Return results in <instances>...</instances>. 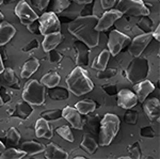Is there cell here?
Segmentation results:
<instances>
[{
  "mask_svg": "<svg viewBox=\"0 0 160 159\" xmlns=\"http://www.w3.org/2000/svg\"><path fill=\"white\" fill-rule=\"evenodd\" d=\"M97 20L95 15L79 16L68 25V30L89 48L96 47L99 44V32L95 29Z\"/></svg>",
  "mask_w": 160,
  "mask_h": 159,
  "instance_id": "cell-1",
  "label": "cell"
},
{
  "mask_svg": "<svg viewBox=\"0 0 160 159\" xmlns=\"http://www.w3.org/2000/svg\"><path fill=\"white\" fill-rule=\"evenodd\" d=\"M66 86L75 96H82L94 89V83L90 79L88 72L81 66H76L66 77Z\"/></svg>",
  "mask_w": 160,
  "mask_h": 159,
  "instance_id": "cell-2",
  "label": "cell"
},
{
  "mask_svg": "<svg viewBox=\"0 0 160 159\" xmlns=\"http://www.w3.org/2000/svg\"><path fill=\"white\" fill-rule=\"evenodd\" d=\"M121 121L118 115L112 113H107L100 120L99 124V145L108 147L120 130Z\"/></svg>",
  "mask_w": 160,
  "mask_h": 159,
  "instance_id": "cell-3",
  "label": "cell"
},
{
  "mask_svg": "<svg viewBox=\"0 0 160 159\" xmlns=\"http://www.w3.org/2000/svg\"><path fill=\"white\" fill-rule=\"evenodd\" d=\"M149 70H151V66H149L148 59L136 57L130 62L126 71L127 79L133 84L145 80L149 74Z\"/></svg>",
  "mask_w": 160,
  "mask_h": 159,
  "instance_id": "cell-4",
  "label": "cell"
},
{
  "mask_svg": "<svg viewBox=\"0 0 160 159\" xmlns=\"http://www.w3.org/2000/svg\"><path fill=\"white\" fill-rule=\"evenodd\" d=\"M45 86L34 79L29 81L24 88L22 99L32 106H42L45 102Z\"/></svg>",
  "mask_w": 160,
  "mask_h": 159,
  "instance_id": "cell-5",
  "label": "cell"
},
{
  "mask_svg": "<svg viewBox=\"0 0 160 159\" xmlns=\"http://www.w3.org/2000/svg\"><path fill=\"white\" fill-rule=\"evenodd\" d=\"M117 10L122 14H129L133 16H148L149 10L144 4L143 0H120Z\"/></svg>",
  "mask_w": 160,
  "mask_h": 159,
  "instance_id": "cell-6",
  "label": "cell"
},
{
  "mask_svg": "<svg viewBox=\"0 0 160 159\" xmlns=\"http://www.w3.org/2000/svg\"><path fill=\"white\" fill-rule=\"evenodd\" d=\"M40 30L42 35L51 34V33L61 32V22L53 12H46L41 17H38Z\"/></svg>",
  "mask_w": 160,
  "mask_h": 159,
  "instance_id": "cell-7",
  "label": "cell"
},
{
  "mask_svg": "<svg viewBox=\"0 0 160 159\" xmlns=\"http://www.w3.org/2000/svg\"><path fill=\"white\" fill-rule=\"evenodd\" d=\"M130 43V37L118 30H112L108 37V50L111 56H117L127 44Z\"/></svg>",
  "mask_w": 160,
  "mask_h": 159,
  "instance_id": "cell-8",
  "label": "cell"
},
{
  "mask_svg": "<svg viewBox=\"0 0 160 159\" xmlns=\"http://www.w3.org/2000/svg\"><path fill=\"white\" fill-rule=\"evenodd\" d=\"M15 15L19 18L20 22L25 26H28L31 22L38 19V15L34 12L26 0H20L15 7Z\"/></svg>",
  "mask_w": 160,
  "mask_h": 159,
  "instance_id": "cell-9",
  "label": "cell"
},
{
  "mask_svg": "<svg viewBox=\"0 0 160 159\" xmlns=\"http://www.w3.org/2000/svg\"><path fill=\"white\" fill-rule=\"evenodd\" d=\"M152 38H153L152 32H145L143 34L137 35L132 40V42L130 43V46L128 48V52L135 58L140 57L144 49L148 47V45L152 41Z\"/></svg>",
  "mask_w": 160,
  "mask_h": 159,
  "instance_id": "cell-10",
  "label": "cell"
},
{
  "mask_svg": "<svg viewBox=\"0 0 160 159\" xmlns=\"http://www.w3.org/2000/svg\"><path fill=\"white\" fill-rule=\"evenodd\" d=\"M123 16V14L118 10H108L104 14L102 15V17L97 20V24L95 26L96 31L102 32L108 30L111 26H113L118 19H120Z\"/></svg>",
  "mask_w": 160,
  "mask_h": 159,
  "instance_id": "cell-11",
  "label": "cell"
},
{
  "mask_svg": "<svg viewBox=\"0 0 160 159\" xmlns=\"http://www.w3.org/2000/svg\"><path fill=\"white\" fill-rule=\"evenodd\" d=\"M138 104V97L132 91L122 89L118 92V106L123 109H131Z\"/></svg>",
  "mask_w": 160,
  "mask_h": 159,
  "instance_id": "cell-12",
  "label": "cell"
},
{
  "mask_svg": "<svg viewBox=\"0 0 160 159\" xmlns=\"http://www.w3.org/2000/svg\"><path fill=\"white\" fill-rule=\"evenodd\" d=\"M62 117L65 119L75 129H83V122H82L81 119V114L79 113L78 110L75 107L68 106L64 109H62Z\"/></svg>",
  "mask_w": 160,
  "mask_h": 159,
  "instance_id": "cell-13",
  "label": "cell"
},
{
  "mask_svg": "<svg viewBox=\"0 0 160 159\" xmlns=\"http://www.w3.org/2000/svg\"><path fill=\"white\" fill-rule=\"evenodd\" d=\"M133 90H135V94L138 97V102H143L145 98L148 97L152 92H154L155 86L153 82L149 80H142L140 82H137L133 86Z\"/></svg>",
  "mask_w": 160,
  "mask_h": 159,
  "instance_id": "cell-14",
  "label": "cell"
},
{
  "mask_svg": "<svg viewBox=\"0 0 160 159\" xmlns=\"http://www.w3.org/2000/svg\"><path fill=\"white\" fill-rule=\"evenodd\" d=\"M35 136L38 138H42V139H47L49 140L53 137V129L50 126V124L48 123L47 120H45L44 117H40L35 123Z\"/></svg>",
  "mask_w": 160,
  "mask_h": 159,
  "instance_id": "cell-15",
  "label": "cell"
},
{
  "mask_svg": "<svg viewBox=\"0 0 160 159\" xmlns=\"http://www.w3.org/2000/svg\"><path fill=\"white\" fill-rule=\"evenodd\" d=\"M143 110L149 120L153 122H158L160 117V102L157 98H151L143 104Z\"/></svg>",
  "mask_w": 160,
  "mask_h": 159,
  "instance_id": "cell-16",
  "label": "cell"
},
{
  "mask_svg": "<svg viewBox=\"0 0 160 159\" xmlns=\"http://www.w3.org/2000/svg\"><path fill=\"white\" fill-rule=\"evenodd\" d=\"M44 156L47 159H68L69 157L68 153L56 143H49L46 145L44 150Z\"/></svg>",
  "mask_w": 160,
  "mask_h": 159,
  "instance_id": "cell-17",
  "label": "cell"
},
{
  "mask_svg": "<svg viewBox=\"0 0 160 159\" xmlns=\"http://www.w3.org/2000/svg\"><path fill=\"white\" fill-rule=\"evenodd\" d=\"M62 41H63V35H62L61 32L51 33V34L45 35V37H44L42 42L43 50L45 52H49L50 50L55 49L59 44H61Z\"/></svg>",
  "mask_w": 160,
  "mask_h": 159,
  "instance_id": "cell-18",
  "label": "cell"
},
{
  "mask_svg": "<svg viewBox=\"0 0 160 159\" xmlns=\"http://www.w3.org/2000/svg\"><path fill=\"white\" fill-rule=\"evenodd\" d=\"M38 67H40V61H38V59L35 57H30L25 62L24 65H22V72H20V77L24 79L30 78L38 70Z\"/></svg>",
  "mask_w": 160,
  "mask_h": 159,
  "instance_id": "cell-19",
  "label": "cell"
},
{
  "mask_svg": "<svg viewBox=\"0 0 160 159\" xmlns=\"http://www.w3.org/2000/svg\"><path fill=\"white\" fill-rule=\"evenodd\" d=\"M16 33L15 27L9 22H1L0 24V46H4L12 40Z\"/></svg>",
  "mask_w": 160,
  "mask_h": 159,
  "instance_id": "cell-20",
  "label": "cell"
},
{
  "mask_svg": "<svg viewBox=\"0 0 160 159\" xmlns=\"http://www.w3.org/2000/svg\"><path fill=\"white\" fill-rule=\"evenodd\" d=\"M14 112L15 113H13L14 117H19V119L26 120V119H28L31 114H32L33 106L32 105H30L29 102H27L26 101L22 99V101H20L16 104V106H15V108H14Z\"/></svg>",
  "mask_w": 160,
  "mask_h": 159,
  "instance_id": "cell-21",
  "label": "cell"
},
{
  "mask_svg": "<svg viewBox=\"0 0 160 159\" xmlns=\"http://www.w3.org/2000/svg\"><path fill=\"white\" fill-rule=\"evenodd\" d=\"M20 150L24 151L27 155L33 156L43 153L45 150V145H43L42 143L38 142V141H26L20 145Z\"/></svg>",
  "mask_w": 160,
  "mask_h": 159,
  "instance_id": "cell-22",
  "label": "cell"
},
{
  "mask_svg": "<svg viewBox=\"0 0 160 159\" xmlns=\"http://www.w3.org/2000/svg\"><path fill=\"white\" fill-rule=\"evenodd\" d=\"M110 57H111V55H110L109 50L108 49L102 50L99 52V55L94 59V61H93V63L91 65L92 68L98 72L107 68V64H108V61H109Z\"/></svg>",
  "mask_w": 160,
  "mask_h": 159,
  "instance_id": "cell-23",
  "label": "cell"
},
{
  "mask_svg": "<svg viewBox=\"0 0 160 159\" xmlns=\"http://www.w3.org/2000/svg\"><path fill=\"white\" fill-rule=\"evenodd\" d=\"M61 81V76L59 75L58 72L56 71H51V72H48L44 75L42 78H41V81L40 82L45 86V88H55V87L59 86Z\"/></svg>",
  "mask_w": 160,
  "mask_h": 159,
  "instance_id": "cell-24",
  "label": "cell"
},
{
  "mask_svg": "<svg viewBox=\"0 0 160 159\" xmlns=\"http://www.w3.org/2000/svg\"><path fill=\"white\" fill-rule=\"evenodd\" d=\"M88 46L83 43H76V49H77V58L76 63L81 64V65H88L90 57V50L88 49Z\"/></svg>",
  "mask_w": 160,
  "mask_h": 159,
  "instance_id": "cell-25",
  "label": "cell"
},
{
  "mask_svg": "<svg viewBox=\"0 0 160 159\" xmlns=\"http://www.w3.org/2000/svg\"><path fill=\"white\" fill-rule=\"evenodd\" d=\"M2 81L8 87H12V88H19V81L17 79L16 75H15L14 71L12 68L8 67L4 68L2 72Z\"/></svg>",
  "mask_w": 160,
  "mask_h": 159,
  "instance_id": "cell-26",
  "label": "cell"
},
{
  "mask_svg": "<svg viewBox=\"0 0 160 159\" xmlns=\"http://www.w3.org/2000/svg\"><path fill=\"white\" fill-rule=\"evenodd\" d=\"M75 108L78 110L80 114L87 115L96 109V104L95 102L91 101V99H83V101H79L78 102L75 104Z\"/></svg>",
  "mask_w": 160,
  "mask_h": 159,
  "instance_id": "cell-27",
  "label": "cell"
},
{
  "mask_svg": "<svg viewBox=\"0 0 160 159\" xmlns=\"http://www.w3.org/2000/svg\"><path fill=\"white\" fill-rule=\"evenodd\" d=\"M68 89L63 88V87H55V88H51L49 91V97L53 101H65L69 97Z\"/></svg>",
  "mask_w": 160,
  "mask_h": 159,
  "instance_id": "cell-28",
  "label": "cell"
},
{
  "mask_svg": "<svg viewBox=\"0 0 160 159\" xmlns=\"http://www.w3.org/2000/svg\"><path fill=\"white\" fill-rule=\"evenodd\" d=\"M80 147L83 148L84 151H87L89 154H94L98 148V144L95 141V139L93 137H91L90 135H84L83 139H82L81 143H80Z\"/></svg>",
  "mask_w": 160,
  "mask_h": 159,
  "instance_id": "cell-29",
  "label": "cell"
},
{
  "mask_svg": "<svg viewBox=\"0 0 160 159\" xmlns=\"http://www.w3.org/2000/svg\"><path fill=\"white\" fill-rule=\"evenodd\" d=\"M27 155L24 151L16 148H7L0 154V159H22Z\"/></svg>",
  "mask_w": 160,
  "mask_h": 159,
  "instance_id": "cell-30",
  "label": "cell"
},
{
  "mask_svg": "<svg viewBox=\"0 0 160 159\" xmlns=\"http://www.w3.org/2000/svg\"><path fill=\"white\" fill-rule=\"evenodd\" d=\"M71 6L69 0H51L50 3V12H53L55 14L62 13L64 10H66Z\"/></svg>",
  "mask_w": 160,
  "mask_h": 159,
  "instance_id": "cell-31",
  "label": "cell"
},
{
  "mask_svg": "<svg viewBox=\"0 0 160 159\" xmlns=\"http://www.w3.org/2000/svg\"><path fill=\"white\" fill-rule=\"evenodd\" d=\"M57 134H58L62 139H64L65 141H68V142H74V135L73 132H72L71 128L68 125H62V126H59L58 128L56 129Z\"/></svg>",
  "mask_w": 160,
  "mask_h": 159,
  "instance_id": "cell-32",
  "label": "cell"
},
{
  "mask_svg": "<svg viewBox=\"0 0 160 159\" xmlns=\"http://www.w3.org/2000/svg\"><path fill=\"white\" fill-rule=\"evenodd\" d=\"M41 117H44L47 121H57L62 117V110L61 109H49L45 110L41 113Z\"/></svg>",
  "mask_w": 160,
  "mask_h": 159,
  "instance_id": "cell-33",
  "label": "cell"
},
{
  "mask_svg": "<svg viewBox=\"0 0 160 159\" xmlns=\"http://www.w3.org/2000/svg\"><path fill=\"white\" fill-rule=\"evenodd\" d=\"M6 138H7L8 143H10V144H12V145H17L20 140V134L15 127H11L8 130Z\"/></svg>",
  "mask_w": 160,
  "mask_h": 159,
  "instance_id": "cell-34",
  "label": "cell"
},
{
  "mask_svg": "<svg viewBox=\"0 0 160 159\" xmlns=\"http://www.w3.org/2000/svg\"><path fill=\"white\" fill-rule=\"evenodd\" d=\"M128 153H129V157L133 158V159H140L142 157V151H141V147L139 142H135L133 144H131L129 147H128Z\"/></svg>",
  "mask_w": 160,
  "mask_h": 159,
  "instance_id": "cell-35",
  "label": "cell"
},
{
  "mask_svg": "<svg viewBox=\"0 0 160 159\" xmlns=\"http://www.w3.org/2000/svg\"><path fill=\"white\" fill-rule=\"evenodd\" d=\"M117 74H118L117 68H105V70L98 72L97 78L98 79H110V78H113Z\"/></svg>",
  "mask_w": 160,
  "mask_h": 159,
  "instance_id": "cell-36",
  "label": "cell"
},
{
  "mask_svg": "<svg viewBox=\"0 0 160 159\" xmlns=\"http://www.w3.org/2000/svg\"><path fill=\"white\" fill-rule=\"evenodd\" d=\"M38 47H40V43H38V41L37 40V38H33V40H31L30 42L28 43L24 48H22V51H24V52L30 53V52H32V51L37 50Z\"/></svg>",
  "mask_w": 160,
  "mask_h": 159,
  "instance_id": "cell-37",
  "label": "cell"
},
{
  "mask_svg": "<svg viewBox=\"0 0 160 159\" xmlns=\"http://www.w3.org/2000/svg\"><path fill=\"white\" fill-rule=\"evenodd\" d=\"M129 111H127L124 115V120L127 124H136L137 123V120H138V113L136 111H130V109H128Z\"/></svg>",
  "mask_w": 160,
  "mask_h": 159,
  "instance_id": "cell-38",
  "label": "cell"
},
{
  "mask_svg": "<svg viewBox=\"0 0 160 159\" xmlns=\"http://www.w3.org/2000/svg\"><path fill=\"white\" fill-rule=\"evenodd\" d=\"M152 25H153V22H152V20L148 18V16H144L143 18L140 19L138 22V26L141 28L142 30H144L145 32H148L149 29H151Z\"/></svg>",
  "mask_w": 160,
  "mask_h": 159,
  "instance_id": "cell-39",
  "label": "cell"
},
{
  "mask_svg": "<svg viewBox=\"0 0 160 159\" xmlns=\"http://www.w3.org/2000/svg\"><path fill=\"white\" fill-rule=\"evenodd\" d=\"M0 98L2 99L3 104H9L12 99L11 93H10L9 90H8L4 86L0 87Z\"/></svg>",
  "mask_w": 160,
  "mask_h": 159,
  "instance_id": "cell-40",
  "label": "cell"
},
{
  "mask_svg": "<svg viewBox=\"0 0 160 159\" xmlns=\"http://www.w3.org/2000/svg\"><path fill=\"white\" fill-rule=\"evenodd\" d=\"M31 2H32V4L34 6V7H37L38 10L43 11V10H45L46 7L49 6L50 0H31Z\"/></svg>",
  "mask_w": 160,
  "mask_h": 159,
  "instance_id": "cell-41",
  "label": "cell"
},
{
  "mask_svg": "<svg viewBox=\"0 0 160 159\" xmlns=\"http://www.w3.org/2000/svg\"><path fill=\"white\" fill-rule=\"evenodd\" d=\"M27 29L32 33V34H35V35H38L41 34V30H40V22H38V19L35 20V22H31L28 26H26Z\"/></svg>",
  "mask_w": 160,
  "mask_h": 159,
  "instance_id": "cell-42",
  "label": "cell"
},
{
  "mask_svg": "<svg viewBox=\"0 0 160 159\" xmlns=\"http://www.w3.org/2000/svg\"><path fill=\"white\" fill-rule=\"evenodd\" d=\"M140 134L144 138H154L155 137V130L152 126H145L142 127L140 130Z\"/></svg>",
  "mask_w": 160,
  "mask_h": 159,
  "instance_id": "cell-43",
  "label": "cell"
},
{
  "mask_svg": "<svg viewBox=\"0 0 160 159\" xmlns=\"http://www.w3.org/2000/svg\"><path fill=\"white\" fill-rule=\"evenodd\" d=\"M61 60H62V55L59 51L56 50V48L49 51V61L51 63H58Z\"/></svg>",
  "mask_w": 160,
  "mask_h": 159,
  "instance_id": "cell-44",
  "label": "cell"
},
{
  "mask_svg": "<svg viewBox=\"0 0 160 159\" xmlns=\"http://www.w3.org/2000/svg\"><path fill=\"white\" fill-rule=\"evenodd\" d=\"M102 90L110 96H114L115 94H118V89L115 84H105L102 87Z\"/></svg>",
  "mask_w": 160,
  "mask_h": 159,
  "instance_id": "cell-45",
  "label": "cell"
},
{
  "mask_svg": "<svg viewBox=\"0 0 160 159\" xmlns=\"http://www.w3.org/2000/svg\"><path fill=\"white\" fill-rule=\"evenodd\" d=\"M115 1L117 0H100V6L104 10H109L114 7Z\"/></svg>",
  "mask_w": 160,
  "mask_h": 159,
  "instance_id": "cell-46",
  "label": "cell"
},
{
  "mask_svg": "<svg viewBox=\"0 0 160 159\" xmlns=\"http://www.w3.org/2000/svg\"><path fill=\"white\" fill-rule=\"evenodd\" d=\"M152 35H153V37H155L159 42V40H160V26H157L156 29L152 32Z\"/></svg>",
  "mask_w": 160,
  "mask_h": 159,
  "instance_id": "cell-47",
  "label": "cell"
},
{
  "mask_svg": "<svg viewBox=\"0 0 160 159\" xmlns=\"http://www.w3.org/2000/svg\"><path fill=\"white\" fill-rule=\"evenodd\" d=\"M74 2H76L77 4H81V6H83V4H89L91 3L93 0H73Z\"/></svg>",
  "mask_w": 160,
  "mask_h": 159,
  "instance_id": "cell-48",
  "label": "cell"
},
{
  "mask_svg": "<svg viewBox=\"0 0 160 159\" xmlns=\"http://www.w3.org/2000/svg\"><path fill=\"white\" fill-rule=\"evenodd\" d=\"M4 71V65H3V61H2V57L0 55V74H2V72Z\"/></svg>",
  "mask_w": 160,
  "mask_h": 159,
  "instance_id": "cell-49",
  "label": "cell"
},
{
  "mask_svg": "<svg viewBox=\"0 0 160 159\" xmlns=\"http://www.w3.org/2000/svg\"><path fill=\"white\" fill-rule=\"evenodd\" d=\"M4 150H6V147H4L3 143H2L1 141H0V154H1L2 152H3Z\"/></svg>",
  "mask_w": 160,
  "mask_h": 159,
  "instance_id": "cell-50",
  "label": "cell"
},
{
  "mask_svg": "<svg viewBox=\"0 0 160 159\" xmlns=\"http://www.w3.org/2000/svg\"><path fill=\"white\" fill-rule=\"evenodd\" d=\"M14 1H16V0H3V3H12Z\"/></svg>",
  "mask_w": 160,
  "mask_h": 159,
  "instance_id": "cell-51",
  "label": "cell"
},
{
  "mask_svg": "<svg viewBox=\"0 0 160 159\" xmlns=\"http://www.w3.org/2000/svg\"><path fill=\"white\" fill-rule=\"evenodd\" d=\"M3 19H4V15L2 14L1 12H0V22H2V20H3Z\"/></svg>",
  "mask_w": 160,
  "mask_h": 159,
  "instance_id": "cell-52",
  "label": "cell"
},
{
  "mask_svg": "<svg viewBox=\"0 0 160 159\" xmlns=\"http://www.w3.org/2000/svg\"><path fill=\"white\" fill-rule=\"evenodd\" d=\"M86 157H83V156H75L74 159H84Z\"/></svg>",
  "mask_w": 160,
  "mask_h": 159,
  "instance_id": "cell-53",
  "label": "cell"
},
{
  "mask_svg": "<svg viewBox=\"0 0 160 159\" xmlns=\"http://www.w3.org/2000/svg\"><path fill=\"white\" fill-rule=\"evenodd\" d=\"M120 159H130L129 156H121Z\"/></svg>",
  "mask_w": 160,
  "mask_h": 159,
  "instance_id": "cell-54",
  "label": "cell"
},
{
  "mask_svg": "<svg viewBox=\"0 0 160 159\" xmlns=\"http://www.w3.org/2000/svg\"><path fill=\"white\" fill-rule=\"evenodd\" d=\"M3 105H4V104H3V102H2V99L0 98V107H1V106H3Z\"/></svg>",
  "mask_w": 160,
  "mask_h": 159,
  "instance_id": "cell-55",
  "label": "cell"
},
{
  "mask_svg": "<svg viewBox=\"0 0 160 159\" xmlns=\"http://www.w3.org/2000/svg\"><path fill=\"white\" fill-rule=\"evenodd\" d=\"M2 3H3V0H0V6H1Z\"/></svg>",
  "mask_w": 160,
  "mask_h": 159,
  "instance_id": "cell-56",
  "label": "cell"
}]
</instances>
